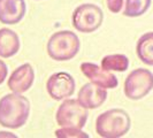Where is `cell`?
<instances>
[{
    "label": "cell",
    "instance_id": "cell-1",
    "mask_svg": "<svg viewBox=\"0 0 153 138\" xmlns=\"http://www.w3.org/2000/svg\"><path fill=\"white\" fill-rule=\"evenodd\" d=\"M30 113V102L21 93H9L0 99V125L10 129L25 124Z\"/></svg>",
    "mask_w": 153,
    "mask_h": 138
},
{
    "label": "cell",
    "instance_id": "cell-2",
    "mask_svg": "<svg viewBox=\"0 0 153 138\" xmlns=\"http://www.w3.org/2000/svg\"><path fill=\"white\" fill-rule=\"evenodd\" d=\"M130 116L121 108H113L104 112L96 121L97 134L104 138L123 137L130 130Z\"/></svg>",
    "mask_w": 153,
    "mask_h": 138
},
{
    "label": "cell",
    "instance_id": "cell-3",
    "mask_svg": "<svg viewBox=\"0 0 153 138\" xmlns=\"http://www.w3.org/2000/svg\"><path fill=\"white\" fill-rule=\"evenodd\" d=\"M81 48V42L75 32L58 31L47 42V53L55 61H68L76 56Z\"/></svg>",
    "mask_w": 153,
    "mask_h": 138
},
{
    "label": "cell",
    "instance_id": "cell-4",
    "mask_svg": "<svg viewBox=\"0 0 153 138\" xmlns=\"http://www.w3.org/2000/svg\"><path fill=\"white\" fill-rule=\"evenodd\" d=\"M88 115V108L84 107L78 100L66 99L58 108L55 120L60 127L82 129L86 123Z\"/></svg>",
    "mask_w": 153,
    "mask_h": 138
},
{
    "label": "cell",
    "instance_id": "cell-5",
    "mask_svg": "<svg viewBox=\"0 0 153 138\" xmlns=\"http://www.w3.org/2000/svg\"><path fill=\"white\" fill-rule=\"evenodd\" d=\"M104 13L94 4H83L74 10L71 21L77 31L91 33L99 29L102 24Z\"/></svg>",
    "mask_w": 153,
    "mask_h": 138
},
{
    "label": "cell",
    "instance_id": "cell-6",
    "mask_svg": "<svg viewBox=\"0 0 153 138\" xmlns=\"http://www.w3.org/2000/svg\"><path fill=\"white\" fill-rule=\"evenodd\" d=\"M153 89V74L149 69L132 70L124 81V94L131 100L146 97Z\"/></svg>",
    "mask_w": 153,
    "mask_h": 138
},
{
    "label": "cell",
    "instance_id": "cell-7",
    "mask_svg": "<svg viewBox=\"0 0 153 138\" xmlns=\"http://www.w3.org/2000/svg\"><path fill=\"white\" fill-rule=\"evenodd\" d=\"M46 89L54 100H63L73 96L75 91V81L68 73H55L47 79Z\"/></svg>",
    "mask_w": 153,
    "mask_h": 138
},
{
    "label": "cell",
    "instance_id": "cell-8",
    "mask_svg": "<svg viewBox=\"0 0 153 138\" xmlns=\"http://www.w3.org/2000/svg\"><path fill=\"white\" fill-rule=\"evenodd\" d=\"M81 71L92 83L100 85L105 89H114L119 84V81L115 75H113L111 71L104 69L102 67H99L96 63L83 62L81 65Z\"/></svg>",
    "mask_w": 153,
    "mask_h": 138
},
{
    "label": "cell",
    "instance_id": "cell-9",
    "mask_svg": "<svg viewBox=\"0 0 153 138\" xmlns=\"http://www.w3.org/2000/svg\"><path fill=\"white\" fill-rule=\"evenodd\" d=\"M77 100L88 109H96L100 107L107 99V91L105 88L94 83H86L78 91Z\"/></svg>",
    "mask_w": 153,
    "mask_h": 138
},
{
    "label": "cell",
    "instance_id": "cell-10",
    "mask_svg": "<svg viewBox=\"0 0 153 138\" xmlns=\"http://www.w3.org/2000/svg\"><path fill=\"white\" fill-rule=\"evenodd\" d=\"M35 81V70L29 63L21 65L8 78V88L15 93H23L30 89Z\"/></svg>",
    "mask_w": 153,
    "mask_h": 138
},
{
    "label": "cell",
    "instance_id": "cell-11",
    "mask_svg": "<svg viewBox=\"0 0 153 138\" xmlns=\"http://www.w3.org/2000/svg\"><path fill=\"white\" fill-rule=\"evenodd\" d=\"M27 12L24 0H0V22L16 24L22 20Z\"/></svg>",
    "mask_w": 153,
    "mask_h": 138
},
{
    "label": "cell",
    "instance_id": "cell-12",
    "mask_svg": "<svg viewBox=\"0 0 153 138\" xmlns=\"http://www.w3.org/2000/svg\"><path fill=\"white\" fill-rule=\"evenodd\" d=\"M20 50V38L17 33L8 28L0 29V56L10 58Z\"/></svg>",
    "mask_w": 153,
    "mask_h": 138
},
{
    "label": "cell",
    "instance_id": "cell-13",
    "mask_svg": "<svg viewBox=\"0 0 153 138\" xmlns=\"http://www.w3.org/2000/svg\"><path fill=\"white\" fill-rule=\"evenodd\" d=\"M136 53L143 63L153 66V32H146L138 39Z\"/></svg>",
    "mask_w": 153,
    "mask_h": 138
},
{
    "label": "cell",
    "instance_id": "cell-14",
    "mask_svg": "<svg viewBox=\"0 0 153 138\" xmlns=\"http://www.w3.org/2000/svg\"><path fill=\"white\" fill-rule=\"evenodd\" d=\"M101 67L108 71H126L129 67V59L124 54H109L101 60Z\"/></svg>",
    "mask_w": 153,
    "mask_h": 138
},
{
    "label": "cell",
    "instance_id": "cell-15",
    "mask_svg": "<svg viewBox=\"0 0 153 138\" xmlns=\"http://www.w3.org/2000/svg\"><path fill=\"white\" fill-rule=\"evenodd\" d=\"M151 6V0H124L123 15L137 17L145 14Z\"/></svg>",
    "mask_w": 153,
    "mask_h": 138
},
{
    "label": "cell",
    "instance_id": "cell-16",
    "mask_svg": "<svg viewBox=\"0 0 153 138\" xmlns=\"http://www.w3.org/2000/svg\"><path fill=\"white\" fill-rule=\"evenodd\" d=\"M55 136L59 138H89V136L78 128H70V127H61V129L55 131Z\"/></svg>",
    "mask_w": 153,
    "mask_h": 138
},
{
    "label": "cell",
    "instance_id": "cell-17",
    "mask_svg": "<svg viewBox=\"0 0 153 138\" xmlns=\"http://www.w3.org/2000/svg\"><path fill=\"white\" fill-rule=\"evenodd\" d=\"M107 1V7L112 13H119L123 6V0H106Z\"/></svg>",
    "mask_w": 153,
    "mask_h": 138
},
{
    "label": "cell",
    "instance_id": "cell-18",
    "mask_svg": "<svg viewBox=\"0 0 153 138\" xmlns=\"http://www.w3.org/2000/svg\"><path fill=\"white\" fill-rule=\"evenodd\" d=\"M8 74V68L7 65L2 60H0V84H2L5 82V79L7 78Z\"/></svg>",
    "mask_w": 153,
    "mask_h": 138
}]
</instances>
